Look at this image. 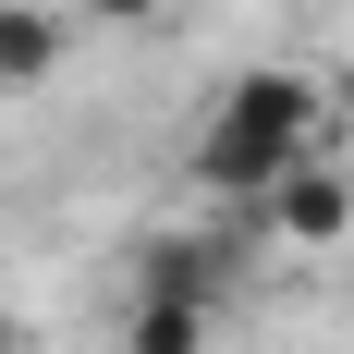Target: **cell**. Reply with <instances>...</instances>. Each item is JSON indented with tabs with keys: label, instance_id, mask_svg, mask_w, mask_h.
I'll list each match as a JSON object with an SVG mask.
<instances>
[{
	"label": "cell",
	"instance_id": "cell-2",
	"mask_svg": "<svg viewBox=\"0 0 354 354\" xmlns=\"http://www.w3.org/2000/svg\"><path fill=\"white\" fill-rule=\"evenodd\" d=\"M257 220H269L281 245H342L354 232V171L342 159H293V171L257 196Z\"/></svg>",
	"mask_w": 354,
	"mask_h": 354
},
{
	"label": "cell",
	"instance_id": "cell-5",
	"mask_svg": "<svg viewBox=\"0 0 354 354\" xmlns=\"http://www.w3.org/2000/svg\"><path fill=\"white\" fill-rule=\"evenodd\" d=\"M86 25H122V37H135V25H171V0H86Z\"/></svg>",
	"mask_w": 354,
	"mask_h": 354
},
{
	"label": "cell",
	"instance_id": "cell-1",
	"mask_svg": "<svg viewBox=\"0 0 354 354\" xmlns=\"http://www.w3.org/2000/svg\"><path fill=\"white\" fill-rule=\"evenodd\" d=\"M293 159H342V110L318 98V73L245 62V73L208 98V122H196V183H208L220 208H257Z\"/></svg>",
	"mask_w": 354,
	"mask_h": 354
},
{
	"label": "cell",
	"instance_id": "cell-3",
	"mask_svg": "<svg viewBox=\"0 0 354 354\" xmlns=\"http://www.w3.org/2000/svg\"><path fill=\"white\" fill-rule=\"evenodd\" d=\"M208 318L220 306H196V293H135L122 306V354H208Z\"/></svg>",
	"mask_w": 354,
	"mask_h": 354
},
{
	"label": "cell",
	"instance_id": "cell-4",
	"mask_svg": "<svg viewBox=\"0 0 354 354\" xmlns=\"http://www.w3.org/2000/svg\"><path fill=\"white\" fill-rule=\"evenodd\" d=\"M49 73H62V12L0 0V86H49Z\"/></svg>",
	"mask_w": 354,
	"mask_h": 354
},
{
	"label": "cell",
	"instance_id": "cell-6",
	"mask_svg": "<svg viewBox=\"0 0 354 354\" xmlns=\"http://www.w3.org/2000/svg\"><path fill=\"white\" fill-rule=\"evenodd\" d=\"M0 354H12V330H0Z\"/></svg>",
	"mask_w": 354,
	"mask_h": 354
}]
</instances>
